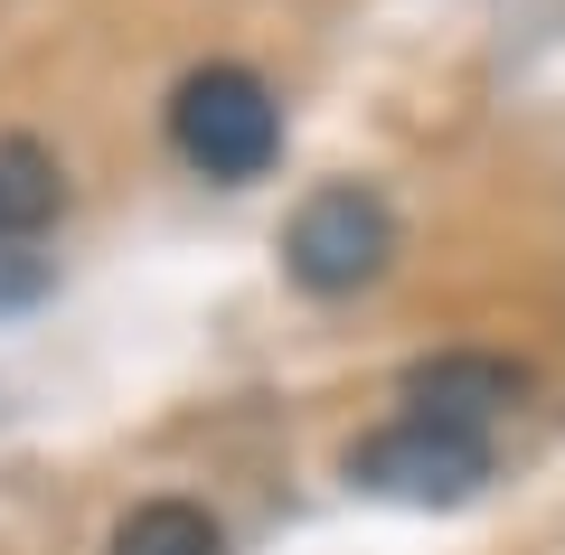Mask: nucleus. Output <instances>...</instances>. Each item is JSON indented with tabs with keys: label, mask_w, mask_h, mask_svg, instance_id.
I'll return each instance as SVG.
<instances>
[{
	"label": "nucleus",
	"mask_w": 565,
	"mask_h": 555,
	"mask_svg": "<svg viewBox=\"0 0 565 555\" xmlns=\"http://www.w3.org/2000/svg\"><path fill=\"white\" fill-rule=\"evenodd\" d=\"M170 141H180V160L199 179L245 189V179H264L274 151H282V104H274V85H264L255 66H199V76H180V95H170Z\"/></svg>",
	"instance_id": "nucleus-1"
},
{
	"label": "nucleus",
	"mask_w": 565,
	"mask_h": 555,
	"mask_svg": "<svg viewBox=\"0 0 565 555\" xmlns=\"http://www.w3.org/2000/svg\"><path fill=\"white\" fill-rule=\"evenodd\" d=\"M349 480L377 499H405V509H452L490 480V434L444 424V415H396L349 442Z\"/></svg>",
	"instance_id": "nucleus-2"
},
{
	"label": "nucleus",
	"mask_w": 565,
	"mask_h": 555,
	"mask_svg": "<svg viewBox=\"0 0 565 555\" xmlns=\"http://www.w3.org/2000/svg\"><path fill=\"white\" fill-rule=\"evenodd\" d=\"M386 255H396V217L367 189H311L292 207V226H282V274L302 282V292H321V301L367 292L386 274Z\"/></svg>",
	"instance_id": "nucleus-3"
},
{
	"label": "nucleus",
	"mask_w": 565,
	"mask_h": 555,
	"mask_svg": "<svg viewBox=\"0 0 565 555\" xmlns=\"http://www.w3.org/2000/svg\"><path fill=\"white\" fill-rule=\"evenodd\" d=\"M527 396V367L519 357H490V349H444V357H415L405 367V405L415 415H444V424H471L481 434L490 415Z\"/></svg>",
	"instance_id": "nucleus-4"
},
{
	"label": "nucleus",
	"mask_w": 565,
	"mask_h": 555,
	"mask_svg": "<svg viewBox=\"0 0 565 555\" xmlns=\"http://www.w3.org/2000/svg\"><path fill=\"white\" fill-rule=\"evenodd\" d=\"M57 207H66L57 151H47V141H29V132H0V245L39 236Z\"/></svg>",
	"instance_id": "nucleus-5"
},
{
	"label": "nucleus",
	"mask_w": 565,
	"mask_h": 555,
	"mask_svg": "<svg viewBox=\"0 0 565 555\" xmlns=\"http://www.w3.org/2000/svg\"><path fill=\"white\" fill-rule=\"evenodd\" d=\"M114 555H226V536H217V517L189 509V499H141L114 527Z\"/></svg>",
	"instance_id": "nucleus-6"
}]
</instances>
